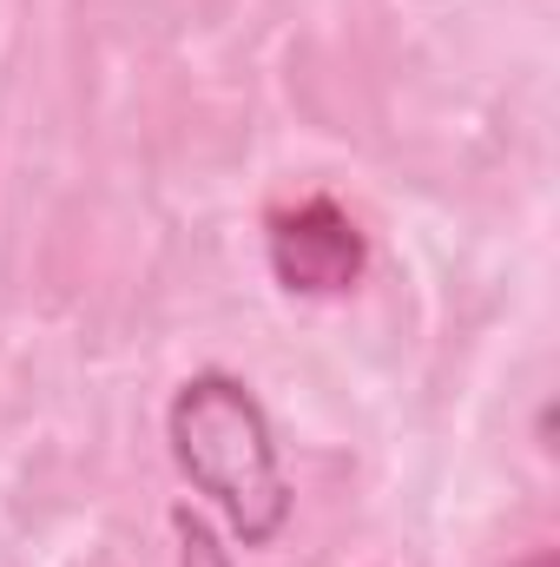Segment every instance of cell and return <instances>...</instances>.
<instances>
[{
    "label": "cell",
    "mask_w": 560,
    "mask_h": 567,
    "mask_svg": "<svg viewBox=\"0 0 560 567\" xmlns=\"http://www.w3.org/2000/svg\"><path fill=\"white\" fill-rule=\"evenodd\" d=\"M165 449L185 488L218 508L238 548H278L297 515L278 423L238 370H191L165 403Z\"/></svg>",
    "instance_id": "1"
},
{
    "label": "cell",
    "mask_w": 560,
    "mask_h": 567,
    "mask_svg": "<svg viewBox=\"0 0 560 567\" xmlns=\"http://www.w3.org/2000/svg\"><path fill=\"white\" fill-rule=\"evenodd\" d=\"M265 265L283 297L336 303L370 278V231L330 192H303L265 218Z\"/></svg>",
    "instance_id": "2"
},
{
    "label": "cell",
    "mask_w": 560,
    "mask_h": 567,
    "mask_svg": "<svg viewBox=\"0 0 560 567\" xmlns=\"http://www.w3.org/2000/svg\"><path fill=\"white\" fill-rule=\"evenodd\" d=\"M172 542H178V567H238V555H231V542L191 508V502H178L172 508Z\"/></svg>",
    "instance_id": "3"
}]
</instances>
